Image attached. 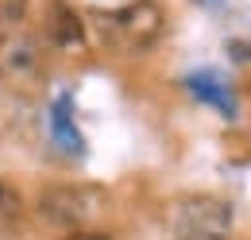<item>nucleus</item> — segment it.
<instances>
[{
  "instance_id": "20e7f679",
  "label": "nucleus",
  "mask_w": 251,
  "mask_h": 240,
  "mask_svg": "<svg viewBox=\"0 0 251 240\" xmlns=\"http://www.w3.org/2000/svg\"><path fill=\"white\" fill-rule=\"evenodd\" d=\"M50 39L58 43V47H81V39H85V24H81V16L77 12H70L66 4H54L50 8Z\"/></svg>"
},
{
  "instance_id": "f257e3e1",
  "label": "nucleus",
  "mask_w": 251,
  "mask_h": 240,
  "mask_svg": "<svg viewBox=\"0 0 251 240\" xmlns=\"http://www.w3.org/2000/svg\"><path fill=\"white\" fill-rule=\"evenodd\" d=\"M166 229L174 240H228L232 237V206L213 194H186L170 202Z\"/></svg>"
},
{
  "instance_id": "6e6552de",
  "label": "nucleus",
  "mask_w": 251,
  "mask_h": 240,
  "mask_svg": "<svg viewBox=\"0 0 251 240\" xmlns=\"http://www.w3.org/2000/svg\"><path fill=\"white\" fill-rule=\"evenodd\" d=\"M66 240H116L112 233H97V229H77L74 237H66Z\"/></svg>"
},
{
  "instance_id": "7ed1b4c3",
  "label": "nucleus",
  "mask_w": 251,
  "mask_h": 240,
  "mask_svg": "<svg viewBox=\"0 0 251 240\" xmlns=\"http://www.w3.org/2000/svg\"><path fill=\"white\" fill-rule=\"evenodd\" d=\"M112 31L124 39L127 47L139 51V47L155 43V35L162 31V12H158L151 0H139V4H131V8L112 16Z\"/></svg>"
},
{
  "instance_id": "0eeeda50",
  "label": "nucleus",
  "mask_w": 251,
  "mask_h": 240,
  "mask_svg": "<svg viewBox=\"0 0 251 240\" xmlns=\"http://www.w3.org/2000/svg\"><path fill=\"white\" fill-rule=\"evenodd\" d=\"M24 12H27V0H0V20L4 24H16Z\"/></svg>"
},
{
  "instance_id": "423d86ee",
  "label": "nucleus",
  "mask_w": 251,
  "mask_h": 240,
  "mask_svg": "<svg viewBox=\"0 0 251 240\" xmlns=\"http://www.w3.org/2000/svg\"><path fill=\"white\" fill-rule=\"evenodd\" d=\"M54 132H58V140H62L70 151H77V132L70 128V120H66V105L54 109Z\"/></svg>"
},
{
  "instance_id": "39448f33",
  "label": "nucleus",
  "mask_w": 251,
  "mask_h": 240,
  "mask_svg": "<svg viewBox=\"0 0 251 240\" xmlns=\"http://www.w3.org/2000/svg\"><path fill=\"white\" fill-rule=\"evenodd\" d=\"M20 213H24V198H20V190H12L8 182H0V229H8Z\"/></svg>"
},
{
  "instance_id": "f03ea898",
  "label": "nucleus",
  "mask_w": 251,
  "mask_h": 240,
  "mask_svg": "<svg viewBox=\"0 0 251 240\" xmlns=\"http://www.w3.org/2000/svg\"><path fill=\"white\" fill-rule=\"evenodd\" d=\"M108 206V194L93 186V182H62V186H47L35 202L39 217L47 225L58 229H85L93 217H100V210Z\"/></svg>"
},
{
  "instance_id": "1a4fd4ad",
  "label": "nucleus",
  "mask_w": 251,
  "mask_h": 240,
  "mask_svg": "<svg viewBox=\"0 0 251 240\" xmlns=\"http://www.w3.org/2000/svg\"><path fill=\"white\" fill-rule=\"evenodd\" d=\"M0 240H4V229H0Z\"/></svg>"
}]
</instances>
